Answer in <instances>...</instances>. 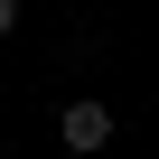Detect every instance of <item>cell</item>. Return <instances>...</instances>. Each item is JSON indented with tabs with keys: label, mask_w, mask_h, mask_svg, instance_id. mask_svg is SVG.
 <instances>
[{
	"label": "cell",
	"mask_w": 159,
	"mask_h": 159,
	"mask_svg": "<svg viewBox=\"0 0 159 159\" xmlns=\"http://www.w3.org/2000/svg\"><path fill=\"white\" fill-rule=\"evenodd\" d=\"M56 140H66L75 159L112 150V103H94V94H84V103H66V112H56Z\"/></svg>",
	"instance_id": "obj_1"
},
{
	"label": "cell",
	"mask_w": 159,
	"mask_h": 159,
	"mask_svg": "<svg viewBox=\"0 0 159 159\" xmlns=\"http://www.w3.org/2000/svg\"><path fill=\"white\" fill-rule=\"evenodd\" d=\"M10 28H19V0H0V38H10Z\"/></svg>",
	"instance_id": "obj_2"
}]
</instances>
